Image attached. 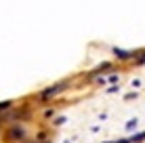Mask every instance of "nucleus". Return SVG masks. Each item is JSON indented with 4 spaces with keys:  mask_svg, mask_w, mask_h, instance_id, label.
I'll use <instances>...</instances> for the list:
<instances>
[{
    "mask_svg": "<svg viewBox=\"0 0 145 143\" xmlns=\"http://www.w3.org/2000/svg\"><path fill=\"white\" fill-rule=\"evenodd\" d=\"M61 88H63V84H57V86H51V88H46V91H44V93H42V97H44V99H46V97H51V95H55V93H59V91H61Z\"/></svg>",
    "mask_w": 145,
    "mask_h": 143,
    "instance_id": "1",
    "label": "nucleus"
},
{
    "mask_svg": "<svg viewBox=\"0 0 145 143\" xmlns=\"http://www.w3.org/2000/svg\"><path fill=\"white\" fill-rule=\"evenodd\" d=\"M114 53H116V57H120V59H128L133 55L131 51H122V48H114Z\"/></svg>",
    "mask_w": 145,
    "mask_h": 143,
    "instance_id": "2",
    "label": "nucleus"
},
{
    "mask_svg": "<svg viewBox=\"0 0 145 143\" xmlns=\"http://www.w3.org/2000/svg\"><path fill=\"white\" fill-rule=\"evenodd\" d=\"M143 139H145V133H139V135H135L133 139H128V141H131V143H135V141H137V143H139V141H143Z\"/></svg>",
    "mask_w": 145,
    "mask_h": 143,
    "instance_id": "3",
    "label": "nucleus"
},
{
    "mask_svg": "<svg viewBox=\"0 0 145 143\" xmlns=\"http://www.w3.org/2000/svg\"><path fill=\"white\" fill-rule=\"evenodd\" d=\"M8 137H23V133L21 131H11V133H8Z\"/></svg>",
    "mask_w": 145,
    "mask_h": 143,
    "instance_id": "4",
    "label": "nucleus"
},
{
    "mask_svg": "<svg viewBox=\"0 0 145 143\" xmlns=\"http://www.w3.org/2000/svg\"><path fill=\"white\" fill-rule=\"evenodd\" d=\"M135 126H137V120H131V122H128V124H126V129H128V131H133Z\"/></svg>",
    "mask_w": 145,
    "mask_h": 143,
    "instance_id": "5",
    "label": "nucleus"
},
{
    "mask_svg": "<svg viewBox=\"0 0 145 143\" xmlns=\"http://www.w3.org/2000/svg\"><path fill=\"white\" fill-rule=\"evenodd\" d=\"M7 107H11V101H2L0 103V110H7Z\"/></svg>",
    "mask_w": 145,
    "mask_h": 143,
    "instance_id": "6",
    "label": "nucleus"
},
{
    "mask_svg": "<svg viewBox=\"0 0 145 143\" xmlns=\"http://www.w3.org/2000/svg\"><path fill=\"white\" fill-rule=\"evenodd\" d=\"M137 63H139V65H143V63H145V53H143V55L137 59Z\"/></svg>",
    "mask_w": 145,
    "mask_h": 143,
    "instance_id": "7",
    "label": "nucleus"
},
{
    "mask_svg": "<svg viewBox=\"0 0 145 143\" xmlns=\"http://www.w3.org/2000/svg\"><path fill=\"white\" fill-rule=\"evenodd\" d=\"M118 143H131V141H118Z\"/></svg>",
    "mask_w": 145,
    "mask_h": 143,
    "instance_id": "8",
    "label": "nucleus"
}]
</instances>
